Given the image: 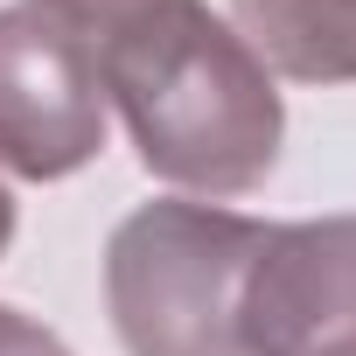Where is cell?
<instances>
[{
    "label": "cell",
    "mask_w": 356,
    "mask_h": 356,
    "mask_svg": "<svg viewBox=\"0 0 356 356\" xmlns=\"http://www.w3.org/2000/svg\"><path fill=\"white\" fill-rule=\"evenodd\" d=\"M266 70L300 84H356V0H231Z\"/></svg>",
    "instance_id": "cell-5"
},
{
    "label": "cell",
    "mask_w": 356,
    "mask_h": 356,
    "mask_svg": "<svg viewBox=\"0 0 356 356\" xmlns=\"http://www.w3.org/2000/svg\"><path fill=\"white\" fill-rule=\"evenodd\" d=\"M266 224L217 203H147L105 245V307L126 356H245L238 307Z\"/></svg>",
    "instance_id": "cell-2"
},
{
    "label": "cell",
    "mask_w": 356,
    "mask_h": 356,
    "mask_svg": "<svg viewBox=\"0 0 356 356\" xmlns=\"http://www.w3.org/2000/svg\"><path fill=\"white\" fill-rule=\"evenodd\" d=\"M98 77L147 175L196 196H245L273 175L286 133L280 84L266 56L203 0H168L98 42Z\"/></svg>",
    "instance_id": "cell-1"
},
{
    "label": "cell",
    "mask_w": 356,
    "mask_h": 356,
    "mask_svg": "<svg viewBox=\"0 0 356 356\" xmlns=\"http://www.w3.org/2000/svg\"><path fill=\"white\" fill-rule=\"evenodd\" d=\"M35 8H49L63 29H77L91 49L98 42H112L119 29H133V22H147L154 8H168V0H35Z\"/></svg>",
    "instance_id": "cell-6"
},
{
    "label": "cell",
    "mask_w": 356,
    "mask_h": 356,
    "mask_svg": "<svg viewBox=\"0 0 356 356\" xmlns=\"http://www.w3.org/2000/svg\"><path fill=\"white\" fill-rule=\"evenodd\" d=\"M314 356H356V335H349V342H328V349H314Z\"/></svg>",
    "instance_id": "cell-9"
},
{
    "label": "cell",
    "mask_w": 356,
    "mask_h": 356,
    "mask_svg": "<svg viewBox=\"0 0 356 356\" xmlns=\"http://www.w3.org/2000/svg\"><path fill=\"white\" fill-rule=\"evenodd\" d=\"M8 245H15V196L0 189V252H8Z\"/></svg>",
    "instance_id": "cell-8"
},
{
    "label": "cell",
    "mask_w": 356,
    "mask_h": 356,
    "mask_svg": "<svg viewBox=\"0 0 356 356\" xmlns=\"http://www.w3.org/2000/svg\"><path fill=\"white\" fill-rule=\"evenodd\" d=\"M349 335H356V217L266 224L238 307L245 356H314Z\"/></svg>",
    "instance_id": "cell-4"
},
{
    "label": "cell",
    "mask_w": 356,
    "mask_h": 356,
    "mask_svg": "<svg viewBox=\"0 0 356 356\" xmlns=\"http://www.w3.org/2000/svg\"><path fill=\"white\" fill-rule=\"evenodd\" d=\"M98 49L49 8H0V168L22 182H63L105 154Z\"/></svg>",
    "instance_id": "cell-3"
},
{
    "label": "cell",
    "mask_w": 356,
    "mask_h": 356,
    "mask_svg": "<svg viewBox=\"0 0 356 356\" xmlns=\"http://www.w3.org/2000/svg\"><path fill=\"white\" fill-rule=\"evenodd\" d=\"M0 356H70V349H63V335H49L22 307H0Z\"/></svg>",
    "instance_id": "cell-7"
}]
</instances>
